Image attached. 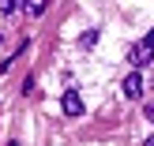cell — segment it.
Segmentation results:
<instances>
[{"label":"cell","instance_id":"6da1fadb","mask_svg":"<svg viewBox=\"0 0 154 146\" xmlns=\"http://www.w3.org/2000/svg\"><path fill=\"white\" fill-rule=\"evenodd\" d=\"M128 60H132L135 67H147L150 60H154V45H147V41H135L132 49H128Z\"/></svg>","mask_w":154,"mask_h":146},{"label":"cell","instance_id":"7a4b0ae2","mask_svg":"<svg viewBox=\"0 0 154 146\" xmlns=\"http://www.w3.org/2000/svg\"><path fill=\"white\" fill-rule=\"evenodd\" d=\"M60 109H64V116H79L83 112V97L75 94V90H68V94L60 97Z\"/></svg>","mask_w":154,"mask_h":146},{"label":"cell","instance_id":"3957f363","mask_svg":"<svg viewBox=\"0 0 154 146\" xmlns=\"http://www.w3.org/2000/svg\"><path fill=\"white\" fill-rule=\"evenodd\" d=\"M124 97H143V75H128L124 79Z\"/></svg>","mask_w":154,"mask_h":146},{"label":"cell","instance_id":"277c9868","mask_svg":"<svg viewBox=\"0 0 154 146\" xmlns=\"http://www.w3.org/2000/svg\"><path fill=\"white\" fill-rule=\"evenodd\" d=\"M45 4H49V0H23V11H26V15H42Z\"/></svg>","mask_w":154,"mask_h":146},{"label":"cell","instance_id":"5b68a950","mask_svg":"<svg viewBox=\"0 0 154 146\" xmlns=\"http://www.w3.org/2000/svg\"><path fill=\"white\" fill-rule=\"evenodd\" d=\"M94 41H98V30H87V34L79 37V45H83V49H90V45H94Z\"/></svg>","mask_w":154,"mask_h":146},{"label":"cell","instance_id":"8992f818","mask_svg":"<svg viewBox=\"0 0 154 146\" xmlns=\"http://www.w3.org/2000/svg\"><path fill=\"white\" fill-rule=\"evenodd\" d=\"M15 4H19V0H0V11H4V15H11V11H15Z\"/></svg>","mask_w":154,"mask_h":146},{"label":"cell","instance_id":"52a82bcc","mask_svg":"<svg viewBox=\"0 0 154 146\" xmlns=\"http://www.w3.org/2000/svg\"><path fill=\"white\" fill-rule=\"evenodd\" d=\"M143 112H147V120L154 124V101H147V105H143Z\"/></svg>","mask_w":154,"mask_h":146},{"label":"cell","instance_id":"ba28073f","mask_svg":"<svg viewBox=\"0 0 154 146\" xmlns=\"http://www.w3.org/2000/svg\"><path fill=\"white\" fill-rule=\"evenodd\" d=\"M143 41H147V45H154V30H150V34H147V37H143Z\"/></svg>","mask_w":154,"mask_h":146},{"label":"cell","instance_id":"9c48e42d","mask_svg":"<svg viewBox=\"0 0 154 146\" xmlns=\"http://www.w3.org/2000/svg\"><path fill=\"white\" fill-rule=\"evenodd\" d=\"M143 146H154V135H147V142H143Z\"/></svg>","mask_w":154,"mask_h":146}]
</instances>
